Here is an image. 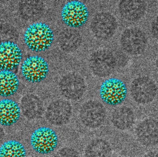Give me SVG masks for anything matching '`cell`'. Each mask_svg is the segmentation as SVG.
<instances>
[{
    "mask_svg": "<svg viewBox=\"0 0 158 157\" xmlns=\"http://www.w3.org/2000/svg\"><path fill=\"white\" fill-rule=\"evenodd\" d=\"M26 148L15 140L6 141L0 147V157H26Z\"/></svg>",
    "mask_w": 158,
    "mask_h": 157,
    "instance_id": "7402d4cb",
    "label": "cell"
},
{
    "mask_svg": "<svg viewBox=\"0 0 158 157\" xmlns=\"http://www.w3.org/2000/svg\"><path fill=\"white\" fill-rule=\"evenodd\" d=\"M89 65L95 75L106 77L114 72L117 65V60L111 52L107 50H99L91 55Z\"/></svg>",
    "mask_w": 158,
    "mask_h": 157,
    "instance_id": "8992f818",
    "label": "cell"
},
{
    "mask_svg": "<svg viewBox=\"0 0 158 157\" xmlns=\"http://www.w3.org/2000/svg\"><path fill=\"white\" fill-rule=\"evenodd\" d=\"M131 95L137 103L145 104L154 100L157 93V87L149 77H142L135 79L131 85Z\"/></svg>",
    "mask_w": 158,
    "mask_h": 157,
    "instance_id": "9c48e42d",
    "label": "cell"
},
{
    "mask_svg": "<svg viewBox=\"0 0 158 157\" xmlns=\"http://www.w3.org/2000/svg\"></svg>",
    "mask_w": 158,
    "mask_h": 157,
    "instance_id": "83f0119b",
    "label": "cell"
},
{
    "mask_svg": "<svg viewBox=\"0 0 158 157\" xmlns=\"http://www.w3.org/2000/svg\"><path fill=\"white\" fill-rule=\"evenodd\" d=\"M120 42L126 52L132 55H138L145 49L148 40L143 30L137 28H130L123 32Z\"/></svg>",
    "mask_w": 158,
    "mask_h": 157,
    "instance_id": "ba28073f",
    "label": "cell"
},
{
    "mask_svg": "<svg viewBox=\"0 0 158 157\" xmlns=\"http://www.w3.org/2000/svg\"><path fill=\"white\" fill-rule=\"evenodd\" d=\"M58 41L62 49L66 52H73L81 45L82 37L78 30L70 28L64 29L60 33Z\"/></svg>",
    "mask_w": 158,
    "mask_h": 157,
    "instance_id": "d6986e66",
    "label": "cell"
},
{
    "mask_svg": "<svg viewBox=\"0 0 158 157\" xmlns=\"http://www.w3.org/2000/svg\"><path fill=\"white\" fill-rule=\"evenodd\" d=\"M19 80L17 76L11 71H0V96L9 97L18 90Z\"/></svg>",
    "mask_w": 158,
    "mask_h": 157,
    "instance_id": "e0dca14e",
    "label": "cell"
},
{
    "mask_svg": "<svg viewBox=\"0 0 158 157\" xmlns=\"http://www.w3.org/2000/svg\"><path fill=\"white\" fill-rule=\"evenodd\" d=\"M143 157H158V152H151L146 155Z\"/></svg>",
    "mask_w": 158,
    "mask_h": 157,
    "instance_id": "484cf974",
    "label": "cell"
},
{
    "mask_svg": "<svg viewBox=\"0 0 158 157\" xmlns=\"http://www.w3.org/2000/svg\"><path fill=\"white\" fill-rule=\"evenodd\" d=\"M61 94L71 100H78L82 97L86 89L85 82L77 74L70 73L64 76L59 84Z\"/></svg>",
    "mask_w": 158,
    "mask_h": 157,
    "instance_id": "8fae6325",
    "label": "cell"
},
{
    "mask_svg": "<svg viewBox=\"0 0 158 157\" xmlns=\"http://www.w3.org/2000/svg\"><path fill=\"white\" fill-rule=\"evenodd\" d=\"M156 65L157 69L158 71V57L156 61Z\"/></svg>",
    "mask_w": 158,
    "mask_h": 157,
    "instance_id": "4316f807",
    "label": "cell"
},
{
    "mask_svg": "<svg viewBox=\"0 0 158 157\" xmlns=\"http://www.w3.org/2000/svg\"><path fill=\"white\" fill-rule=\"evenodd\" d=\"M54 157H80L78 153L70 147H64L58 151Z\"/></svg>",
    "mask_w": 158,
    "mask_h": 157,
    "instance_id": "603a6c76",
    "label": "cell"
},
{
    "mask_svg": "<svg viewBox=\"0 0 158 157\" xmlns=\"http://www.w3.org/2000/svg\"><path fill=\"white\" fill-rule=\"evenodd\" d=\"M49 73L47 61L41 56L32 55L27 58L21 66V73L26 80L32 83L44 81Z\"/></svg>",
    "mask_w": 158,
    "mask_h": 157,
    "instance_id": "5b68a950",
    "label": "cell"
},
{
    "mask_svg": "<svg viewBox=\"0 0 158 157\" xmlns=\"http://www.w3.org/2000/svg\"><path fill=\"white\" fill-rule=\"evenodd\" d=\"M151 32L155 38L158 40V16L152 22L151 25Z\"/></svg>",
    "mask_w": 158,
    "mask_h": 157,
    "instance_id": "cb8c5ba5",
    "label": "cell"
},
{
    "mask_svg": "<svg viewBox=\"0 0 158 157\" xmlns=\"http://www.w3.org/2000/svg\"><path fill=\"white\" fill-rule=\"evenodd\" d=\"M139 142L143 145L153 147L158 144V122L146 119L140 123L136 130Z\"/></svg>",
    "mask_w": 158,
    "mask_h": 157,
    "instance_id": "5bb4252c",
    "label": "cell"
},
{
    "mask_svg": "<svg viewBox=\"0 0 158 157\" xmlns=\"http://www.w3.org/2000/svg\"><path fill=\"white\" fill-rule=\"evenodd\" d=\"M128 90L126 84L116 77L108 78L100 86L99 95L102 101L110 106L119 105L127 97Z\"/></svg>",
    "mask_w": 158,
    "mask_h": 157,
    "instance_id": "7a4b0ae2",
    "label": "cell"
},
{
    "mask_svg": "<svg viewBox=\"0 0 158 157\" xmlns=\"http://www.w3.org/2000/svg\"><path fill=\"white\" fill-rule=\"evenodd\" d=\"M54 35L51 27L43 22L30 25L25 31L24 40L27 47L36 52H43L52 46Z\"/></svg>",
    "mask_w": 158,
    "mask_h": 157,
    "instance_id": "6da1fadb",
    "label": "cell"
},
{
    "mask_svg": "<svg viewBox=\"0 0 158 157\" xmlns=\"http://www.w3.org/2000/svg\"><path fill=\"white\" fill-rule=\"evenodd\" d=\"M135 116L133 112L130 108L123 107L118 108L113 112L111 116L113 125L118 130H128L133 125Z\"/></svg>",
    "mask_w": 158,
    "mask_h": 157,
    "instance_id": "ac0fdd59",
    "label": "cell"
},
{
    "mask_svg": "<svg viewBox=\"0 0 158 157\" xmlns=\"http://www.w3.org/2000/svg\"><path fill=\"white\" fill-rule=\"evenodd\" d=\"M146 4L140 0H123L118 5L119 11L124 19L129 21L139 20L144 14Z\"/></svg>",
    "mask_w": 158,
    "mask_h": 157,
    "instance_id": "9a60e30c",
    "label": "cell"
},
{
    "mask_svg": "<svg viewBox=\"0 0 158 157\" xmlns=\"http://www.w3.org/2000/svg\"><path fill=\"white\" fill-rule=\"evenodd\" d=\"M5 133L2 128L0 127V145H2L4 139Z\"/></svg>",
    "mask_w": 158,
    "mask_h": 157,
    "instance_id": "d4e9b609",
    "label": "cell"
},
{
    "mask_svg": "<svg viewBox=\"0 0 158 157\" xmlns=\"http://www.w3.org/2000/svg\"><path fill=\"white\" fill-rule=\"evenodd\" d=\"M72 113L71 104L66 100H58L48 106L45 117L48 121L52 125L61 126L69 121Z\"/></svg>",
    "mask_w": 158,
    "mask_h": 157,
    "instance_id": "7c38bea8",
    "label": "cell"
},
{
    "mask_svg": "<svg viewBox=\"0 0 158 157\" xmlns=\"http://www.w3.org/2000/svg\"><path fill=\"white\" fill-rule=\"evenodd\" d=\"M21 110L18 104L10 99L0 100V125L10 126L16 123L20 118Z\"/></svg>",
    "mask_w": 158,
    "mask_h": 157,
    "instance_id": "2e32d148",
    "label": "cell"
},
{
    "mask_svg": "<svg viewBox=\"0 0 158 157\" xmlns=\"http://www.w3.org/2000/svg\"><path fill=\"white\" fill-rule=\"evenodd\" d=\"M117 26V20L113 15L108 12H100L93 17L91 29L96 37L106 40L115 34Z\"/></svg>",
    "mask_w": 158,
    "mask_h": 157,
    "instance_id": "30bf717a",
    "label": "cell"
},
{
    "mask_svg": "<svg viewBox=\"0 0 158 157\" xmlns=\"http://www.w3.org/2000/svg\"><path fill=\"white\" fill-rule=\"evenodd\" d=\"M80 118L83 124L90 128L100 127L106 118L105 107L99 101L89 100L82 106Z\"/></svg>",
    "mask_w": 158,
    "mask_h": 157,
    "instance_id": "52a82bcc",
    "label": "cell"
},
{
    "mask_svg": "<svg viewBox=\"0 0 158 157\" xmlns=\"http://www.w3.org/2000/svg\"><path fill=\"white\" fill-rule=\"evenodd\" d=\"M87 6L81 1L72 0L66 3L61 10L62 20L72 28L80 27L84 25L89 17Z\"/></svg>",
    "mask_w": 158,
    "mask_h": 157,
    "instance_id": "3957f363",
    "label": "cell"
},
{
    "mask_svg": "<svg viewBox=\"0 0 158 157\" xmlns=\"http://www.w3.org/2000/svg\"><path fill=\"white\" fill-rule=\"evenodd\" d=\"M23 115L30 120L38 119L42 115L43 106L38 98L31 96L27 99L22 108Z\"/></svg>",
    "mask_w": 158,
    "mask_h": 157,
    "instance_id": "44dd1931",
    "label": "cell"
},
{
    "mask_svg": "<svg viewBox=\"0 0 158 157\" xmlns=\"http://www.w3.org/2000/svg\"><path fill=\"white\" fill-rule=\"evenodd\" d=\"M56 132L48 127H41L31 134L30 143L32 149L39 154L47 155L54 151L58 145Z\"/></svg>",
    "mask_w": 158,
    "mask_h": 157,
    "instance_id": "277c9868",
    "label": "cell"
},
{
    "mask_svg": "<svg viewBox=\"0 0 158 157\" xmlns=\"http://www.w3.org/2000/svg\"><path fill=\"white\" fill-rule=\"evenodd\" d=\"M22 58L21 49L10 41L0 43V70L12 71L19 65Z\"/></svg>",
    "mask_w": 158,
    "mask_h": 157,
    "instance_id": "4fadbf2b",
    "label": "cell"
},
{
    "mask_svg": "<svg viewBox=\"0 0 158 157\" xmlns=\"http://www.w3.org/2000/svg\"><path fill=\"white\" fill-rule=\"evenodd\" d=\"M85 157H111L112 151L108 143L101 139L93 140L85 149Z\"/></svg>",
    "mask_w": 158,
    "mask_h": 157,
    "instance_id": "ffe728a7",
    "label": "cell"
}]
</instances>
